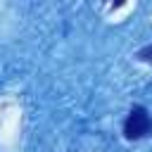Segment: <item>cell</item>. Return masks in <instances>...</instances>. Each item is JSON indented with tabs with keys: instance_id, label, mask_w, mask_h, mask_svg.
I'll use <instances>...</instances> for the list:
<instances>
[{
	"instance_id": "obj_1",
	"label": "cell",
	"mask_w": 152,
	"mask_h": 152,
	"mask_svg": "<svg viewBox=\"0 0 152 152\" xmlns=\"http://www.w3.org/2000/svg\"><path fill=\"white\" fill-rule=\"evenodd\" d=\"M152 131V116L147 114L145 107H133L131 114L124 121V135L131 140H138L142 135H147Z\"/></svg>"
},
{
	"instance_id": "obj_2",
	"label": "cell",
	"mask_w": 152,
	"mask_h": 152,
	"mask_svg": "<svg viewBox=\"0 0 152 152\" xmlns=\"http://www.w3.org/2000/svg\"><path fill=\"white\" fill-rule=\"evenodd\" d=\"M138 59H142V62H152V45H145L142 50H138Z\"/></svg>"
}]
</instances>
